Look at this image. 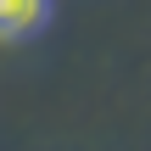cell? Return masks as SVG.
<instances>
[{"label":"cell","instance_id":"cell-1","mask_svg":"<svg viewBox=\"0 0 151 151\" xmlns=\"http://www.w3.org/2000/svg\"><path fill=\"white\" fill-rule=\"evenodd\" d=\"M50 22V0H0V39H28Z\"/></svg>","mask_w":151,"mask_h":151}]
</instances>
